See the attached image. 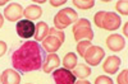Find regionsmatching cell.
I'll use <instances>...</instances> for the list:
<instances>
[{
  "mask_svg": "<svg viewBox=\"0 0 128 84\" xmlns=\"http://www.w3.org/2000/svg\"><path fill=\"white\" fill-rule=\"evenodd\" d=\"M27 84H31V83H27Z\"/></svg>",
  "mask_w": 128,
  "mask_h": 84,
  "instance_id": "cell-31",
  "label": "cell"
},
{
  "mask_svg": "<svg viewBox=\"0 0 128 84\" xmlns=\"http://www.w3.org/2000/svg\"><path fill=\"white\" fill-rule=\"evenodd\" d=\"M91 46V41H80L78 43H77V52L80 54V56L81 57H83V55H84V52H86V50L88 48Z\"/></svg>",
  "mask_w": 128,
  "mask_h": 84,
  "instance_id": "cell-20",
  "label": "cell"
},
{
  "mask_svg": "<svg viewBox=\"0 0 128 84\" xmlns=\"http://www.w3.org/2000/svg\"><path fill=\"white\" fill-rule=\"evenodd\" d=\"M94 84H114V83H113V79L109 78L108 75H100L95 79Z\"/></svg>",
  "mask_w": 128,
  "mask_h": 84,
  "instance_id": "cell-22",
  "label": "cell"
},
{
  "mask_svg": "<svg viewBox=\"0 0 128 84\" xmlns=\"http://www.w3.org/2000/svg\"><path fill=\"white\" fill-rule=\"evenodd\" d=\"M6 50H8V46H6V43L4 41H0V57L2 56H4V54L6 52Z\"/></svg>",
  "mask_w": 128,
  "mask_h": 84,
  "instance_id": "cell-25",
  "label": "cell"
},
{
  "mask_svg": "<svg viewBox=\"0 0 128 84\" xmlns=\"http://www.w3.org/2000/svg\"><path fill=\"white\" fill-rule=\"evenodd\" d=\"M12 64L20 73L36 71L44 64V50L36 41H26L13 52Z\"/></svg>",
  "mask_w": 128,
  "mask_h": 84,
  "instance_id": "cell-1",
  "label": "cell"
},
{
  "mask_svg": "<svg viewBox=\"0 0 128 84\" xmlns=\"http://www.w3.org/2000/svg\"><path fill=\"white\" fill-rule=\"evenodd\" d=\"M63 45V42L54 35H49L44 41H42V47L45 51H48L49 54H55V52L60 48Z\"/></svg>",
  "mask_w": 128,
  "mask_h": 84,
  "instance_id": "cell-10",
  "label": "cell"
},
{
  "mask_svg": "<svg viewBox=\"0 0 128 84\" xmlns=\"http://www.w3.org/2000/svg\"><path fill=\"white\" fill-rule=\"evenodd\" d=\"M78 20V14L76 10L72 8H64L55 14L54 17V24L56 29L63 31L64 28L69 27L70 24H74Z\"/></svg>",
  "mask_w": 128,
  "mask_h": 84,
  "instance_id": "cell-4",
  "label": "cell"
},
{
  "mask_svg": "<svg viewBox=\"0 0 128 84\" xmlns=\"http://www.w3.org/2000/svg\"><path fill=\"white\" fill-rule=\"evenodd\" d=\"M106 46H108V48L113 52H119L122 51L124 47H126V40L123 38V36L120 35H116V33H113L110 35L108 38H106L105 41Z\"/></svg>",
  "mask_w": 128,
  "mask_h": 84,
  "instance_id": "cell-9",
  "label": "cell"
},
{
  "mask_svg": "<svg viewBox=\"0 0 128 84\" xmlns=\"http://www.w3.org/2000/svg\"><path fill=\"white\" fill-rule=\"evenodd\" d=\"M49 35H54V36H56L63 43H64V40H66V35H64V32L63 31H60V29H56L55 27L54 28H50V31H49Z\"/></svg>",
  "mask_w": 128,
  "mask_h": 84,
  "instance_id": "cell-23",
  "label": "cell"
},
{
  "mask_svg": "<svg viewBox=\"0 0 128 84\" xmlns=\"http://www.w3.org/2000/svg\"><path fill=\"white\" fill-rule=\"evenodd\" d=\"M5 3H9V0H0V6L5 5Z\"/></svg>",
  "mask_w": 128,
  "mask_h": 84,
  "instance_id": "cell-29",
  "label": "cell"
},
{
  "mask_svg": "<svg viewBox=\"0 0 128 84\" xmlns=\"http://www.w3.org/2000/svg\"><path fill=\"white\" fill-rule=\"evenodd\" d=\"M16 31L20 38H31L35 35V23L27 19H20L16 26Z\"/></svg>",
  "mask_w": 128,
  "mask_h": 84,
  "instance_id": "cell-6",
  "label": "cell"
},
{
  "mask_svg": "<svg viewBox=\"0 0 128 84\" xmlns=\"http://www.w3.org/2000/svg\"><path fill=\"white\" fill-rule=\"evenodd\" d=\"M52 79L55 84H74L76 83V77L73 73L68 69H56L52 71Z\"/></svg>",
  "mask_w": 128,
  "mask_h": 84,
  "instance_id": "cell-7",
  "label": "cell"
},
{
  "mask_svg": "<svg viewBox=\"0 0 128 84\" xmlns=\"http://www.w3.org/2000/svg\"><path fill=\"white\" fill-rule=\"evenodd\" d=\"M0 82L2 84H20V74H18L16 70L5 69L0 75Z\"/></svg>",
  "mask_w": 128,
  "mask_h": 84,
  "instance_id": "cell-12",
  "label": "cell"
},
{
  "mask_svg": "<svg viewBox=\"0 0 128 84\" xmlns=\"http://www.w3.org/2000/svg\"><path fill=\"white\" fill-rule=\"evenodd\" d=\"M127 31H128V24L126 23V24H124V27H123V35H124L126 37L128 36V32H127Z\"/></svg>",
  "mask_w": 128,
  "mask_h": 84,
  "instance_id": "cell-27",
  "label": "cell"
},
{
  "mask_svg": "<svg viewBox=\"0 0 128 84\" xmlns=\"http://www.w3.org/2000/svg\"><path fill=\"white\" fill-rule=\"evenodd\" d=\"M60 64V59L56 54H49L46 56V59L44 60V64H42V70L45 73H51L54 71Z\"/></svg>",
  "mask_w": 128,
  "mask_h": 84,
  "instance_id": "cell-13",
  "label": "cell"
},
{
  "mask_svg": "<svg viewBox=\"0 0 128 84\" xmlns=\"http://www.w3.org/2000/svg\"><path fill=\"white\" fill-rule=\"evenodd\" d=\"M74 84H91L88 80H84V79H80L78 82H76Z\"/></svg>",
  "mask_w": 128,
  "mask_h": 84,
  "instance_id": "cell-26",
  "label": "cell"
},
{
  "mask_svg": "<svg viewBox=\"0 0 128 84\" xmlns=\"http://www.w3.org/2000/svg\"><path fill=\"white\" fill-rule=\"evenodd\" d=\"M23 15L26 17L27 20H36L42 15V9L38 5H28L26 9H23Z\"/></svg>",
  "mask_w": 128,
  "mask_h": 84,
  "instance_id": "cell-14",
  "label": "cell"
},
{
  "mask_svg": "<svg viewBox=\"0 0 128 84\" xmlns=\"http://www.w3.org/2000/svg\"><path fill=\"white\" fill-rule=\"evenodd\" d=\"M3 24H4V15L0 13V28L3 27Z\"/></svg>",
  "mask_w": 128,
  "mask_h": 84,
  "instance_id": "cell-28",
  "label": "cell"
},
{
  "mask_svg": "<svg viewBox=\"0 0 128 84\" xmlns=\"http://www.w3.org/2000/svg\"><path fill=\"white\" fill-rule=\"evenodd\" d=\"M23 15V8L18 3H10L5 10H4V17L9 22H18Z\"/></svg>",
  "mask_w": 128,
  "mask_h": 84,
  "instance_id": "cell-8",
  "label": "cell"
},
{
  "mask_svg": "<svg viewBox=\"0 0 128 84\" xmlns=\"http://www.w3.org/2000/svg\"><path fill=\"white\" fill-rule=\"evenodd\" d=\"M94 23L105 31H116L120 27V17L113 12H98L94 17Z\"/></svg>",
  "mask_w": 128,
  "mask_h": 84,
  "instance_id": "cell-2",
  "label": "cell"
},
{
  "mask_svg": "<svg viewBox=\"0 0 128 84\" xmlns=\"http://www.w3.org/2000/svg\"><path fill=\"white\" fill-rule=\"evenodd\" d=\"M34 3H38V4H44V3H46L45 0H36V1H34Z\"/></svg>",
  "mask_w": 128,
  "mask_h": 84,
  "instance_id": "cell-30",
  "label": "cell"
},
{
  "mask_svg": "<svg viewBox=\"0 0 128 84\" xmlns=\"http://www.w3.org/2000/svg\"><path fill=\"white\" fill-rule=\"evenodd\" d=\"M77 64H78V62H77V56H76V54H73V52H68V54L64 56V59H63V66H64V69L72 70V69L76 68Z\"/></svg>",
  "mask_w": 128,
  "mask_h": 84,
  "instance_id": "cell-17",
  "label": "cell"
},
{
  "mask_svg": "<svg viewBox=\"0 0 128 84\" xmlns=\"http://www.w3.org/2000/svg\"><path fill=\"white\" fill-rule=\"evenodd\" d=\"M115 9H116L118 13H120L123 15H128V1H126V0H119V1H116Z\"/></svg>",
  "mask_w": 128,
  "mask_h": 84,
  "instance_id": "cell-19",
  "label": "cell"
},
{
  "mask_svg": "<svg viewBox=\"0 0 128 84\" xmlns=\"http://www.w3.org/2000/svg\"><path fill=\"white\" fill-rule=\"evenodd\" d=\"M72 3L76 8L82 9V10H87V9H91V8L95 6L94 0H73Z\"/></svg>",
  "mask_w": 128,
  "mask_h": 84,
  "instance_id": "cell-18",
  "label": "cell"
},
{
  "mask_svg": "<svg viewBox=\"0 0 128 84\" xmlns=\"http://www.w3.org/2000/svg\"><path fill=\"white\" fill-rule=\"evenodd\" d=\"M116 83L118 84H128V70L127 69H124L123 71H120V74H118Z\"/></svg>",
  "mask_w": 128,
  "mask_h": 84,
  "instance_id": "cell-21",
  "label": "cell"
},
{
  "mask_svg": "<svg viewBox=\"0 0 128 84\" xmlns=\"http://www.w3.org/2000/svg\"><path fill=\"white\" fill-rule=\"evenodd\" d=\"M49 3L51 4V6H62L63 4L67 3V0H50Z\"/></svg>",
  "mask_w": 128,
  "mask_h": 84,
  "instance_id": "cell-24",
  "label": "cell"
},
{
  "mask_svg": "<svg viewBox=\"0 0 128 84\" xmlns=\"http://www.w3.org/2000/svg\"><path fill=\"white\" fill-rule=\"evenodd\" d=\"M49 31H50V28H49L48 23H45V22L37 23V24L35 26V35H34L35 41H36V42H37V41H44V40L49 36Z\"/></svg>",
  "mask_w": 128,
  "mask_h": 84,
  "instance_id": "cell-15",
  "label": "cell"
},
{
  "mask_svg": "<svg viewBox=\"0 0 128 84\" xmlns=\"http://www.w3.org/2000/svg\"><path fill=\"white\" fill-rule=\"evenodd\" d=\"M120 66V59L115 55L109 56L102 64V71L106 74H115Z\"/></svg>",
  "mask_w": 128,
  "mask_h": 84,
  "instance_id": "cell-11",
  "label": "cell"
},
{
  "mask_svg": "<svg viewBox=\"0 0 128 84\" xmlns=\"http://www.w3.org/2000/svg\"><path fill=\"white\" fill-rule=\"evenodd\" d=\"M73 75L80 79H86L91 75V68L87 64H77L76 68L73 69Z\"/></svg>",
  "mask_w": 128,
  "mask_h": 84,
  "instance_id": "cell-16",
  "label": "cell"
},
{
  "mask_svg": "<svg viewBox=\"0 0 128 84\" xmlns=\"http://www.w3.org/2000/svg\"><path fill=\"white\" fill-rule=\"evenodd\" d=\"M72 33L73 37L77 42L80 41H92L94 40V31L91 28L90 20L86 18L78 19L72 27Z\"/></svg>",
  "mask_w": 128,
  "mask_h": 84,
  "instance_id": "cell-3",
  "label": "cell"
},
{
  "mask_svg": "<svg viewBox=\"0 0 128 84\" xmlns=\"http://www.w3.org/2000/svg\"><path fill=\"white\" fill-rule=\"evenodd\" d=\"M105 56V51L100 46H90L83 55V59L88 66H98Z\"/></svg>",
  "mask_w": 128,
  "mask_h": 84,
  "instance_id": "cell-5",
  "label": "cell"
}]
</instances>
